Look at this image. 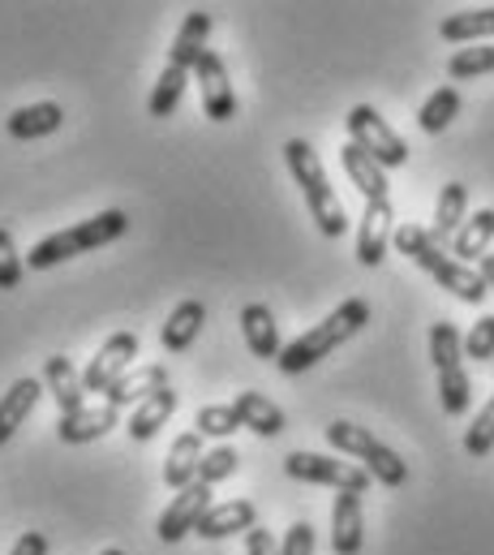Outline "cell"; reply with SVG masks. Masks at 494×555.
<instances>
[{"label":"cell","instance_id":"1","mask_svg":"<svg viewBox=\"0 0 494 555\" xmlns=\"http://www.w3.org/2000/svg\"><path fill=\"white\" fill-rule=\"evenodd\" d=\"M391 242H395V250H400L408 263H417L426 276L439 280V288H447L452 297H460V301H469V306H482V301H486L491 284L482 280V272H473V268H465L460 259H452L447 246H443L430 229H421V224H400Z\"/></svg>","mask_w":494,"mask_h":555},{"label":"cell","instance_id":"43","mask_svg":"<svg viewBox=\"0 0 494 555\" xmlns=\"http://www.w3.org/2000/svg\"><path fill=\"white\" fill-rule=\"evenodd\" d=\"M100 555H125V552H117V547H108V552H100Z\"/></svg>","mask_w":494,"mask_h":555},{"label":"cell","instance_id":"36","mask_svg":"<svg viewBox=\"0 0 494 555\" xmlns=\"http://www.w3.org/2000/svg\"><path fill=\"white\" fill-rule=\"evenodd\" d=\"M465 452L469 456H491L494 452V397L482 405V414L473 417V426L465 430Z\"/></svg>","mask_w":494,"mask_h":555},{"label":"cell","instance_id":"14","mask_svg":"<svg viewBox=\"0 0 494 555\" xmlns=\"http://www.w3.org/2000/svg\"><path fill=\"white\" fill-rule=\"evenodd\" d=\"M168 388V371L159 366V362H151V366H133L129 375H121L108 392H104V401L108 405H142V401H151L155 392H164Z\"/></svg>","mask_w":494,"mask_h":555},{"label":"cell","instance_id":"20","mask_svg":"<svg viewBox=\"0 0 494 555\" xmlns=\"http://www.w3.org/2000/svg\"><path fill=\"white\" fill-rule=\"evenodd\" d=\"M203 323H207V306L190 297V301H181V306L168 314V323H164V332H159V345H164L168 353H185V349L198 340Z\"/></svg>","mask_w":494,"mask_h":555},{"label":"cell","instance_id":"9","mask_svg":"<svg viewBox=\"0 0 494 555\" xmlns=\"http://www.w3.org/2000/svg\"><path fill=\"white\" fill-rule=\"evenodd\" d=\"M133 358H138V336L133 332H113L104 340V349L91 358V366L82 371V388L87 392H108L121 375H129Z\"/></svg>","mask_w":494,"mask_h":555},{"label":"cell","instance_id":"8","mask_svg":"<svg viewBox=\"0 0 494 555\" xmlns=\"http://www.w3.org/2000/svg\"><path fill=\"white\" fill-rule=\"evenodd\" d=\"M207 508H211V487H207V482H190L185 491H177L172 504L164 508L159 526H155L159 543H181L185 534H194L198 521L207 517Z\"/></svg>","mask_w":494,"mask_h":555},{"label":"cell","instance_id":"13","mask_svg":"<svg viewBox=\"0 0 494 555\" xmlns=\"http://www.w3.org/2000/svg\"><path fill=\"white\" fill-rule=\"evenodd\" d=\"M207 35H211V13H207V9H190L185 22H181V30H177V39H172L168 65H177V69H198V61L211 52V48H207Z\"/></svg>","mask_w":494,"mask_h":555},{"label":"cell","instance_id":"28","mask_svg":"<svg viewBox=\"0 0 494 555\" xmlns=\"http://www.w3.org/2000/svg\"><path fill=\"white\" fill-rule=\"evenodd\" d=\"M233 410L242 414V426L258 430V435H266V439L284 430V410H280L275 401H266L262 392H242V397L233 401Z\"/></svg>","mask_w":494,"mask_h":555},{"label":"cell","instance_id":"31","mask_svg":"<svg viewBox=\"0 0 494 555\" xmlns=\"http://www.w3.org/2000/svg\"><path fill=\"white\" fill-rule=\"evenodd\" d=\"M185 82H190V69H177V65H168L164 74H159V82H155V91H151V117H172L177 113V104H181V95H185Z\"/></svg>","mask_w":494,"mask_h":555},{"label":"cell","instance_id":"25","mask_svg":"<svg viewBox=\"0 0 494 555\" xmlns=\"http://www.w3.org/2000/svg\"><path fill=\"white\" fill-rule=\"evenodd\" d=\"M39 392H43V384L39 379H17L9 392H4V401H0V443H9L13 435H17V426L30 417L35 410V401H39Z\"/></svg>","mask_w":494,"mask_h":555},{"label":"cell","instance_id":"37","mask_svg":"<svg viewBox=\"0 0 494 555\" xmlns=\"http://www.w3.org/2000/svg\"><path fill=\"white\" fill-rule=\"evenodd\" d=\"M465 358H473V362H491L494 358V314H482L473 323V332L465 336Z\"/></svg>","mask_w":494,"mask_h":555},{"label":"cell","instance_id":"15","mask_svg":"<svg viewBox=\"0 0 494 555\" xmlns=\"http://www.w3.org/2000/svg\"><path fill=\"white\" fill-rule=\"evenodd\" d=\"M203 456H207V452H203V435H198V430L177 435L172 448H168V461H164V482H168L172 491H185L190 482H198Z\"/></svg>","mask_w":494,"mask_h":555},{"label":"cell","instance_id":"2","mask_svg":"<svg viewBox=\"0 0 494 555\" xmlns=\"http://www.w3.org/2000/svg\"><path fill=\"white\" fill-rule=\"evenodd\" d=\"M366 323H370V301H366V297H349V301L336 306L323 323H314V327L301 332L292 345H284V353H280L275 366H280L284 375H301V371L318 366L332 349H340L349 336H358Z\"/></svg>","mask_w":494,"mask_h":555},{"label":"cell","instance_id":"22","mask_svg":"<svg viewBox=\"0 0 494 555\" xmlns=\"http://www.w3.org/2000/svg\"><path fill=\"white\" fill-rule=\"evenodd\" d=\"M494 242V207H482L473 220H465L460 224V233L452 237V259H460L465 268L469 263H482L486 259V250H491Z\"/></svg>","mask_w":494,"mask_h":555},{"label":"cell","instance_id":"23","mask_svg":"<svg viewBox=\"0 0 494 555\" xmlns=\"http://www.w3.org/2000/svg\"><path fill=\"white\" fill-rule=\"evenodd\" d=\"M439 35H443L447 43H482V39H494V4L447 13V17L439 22Z\"/></svg>","mask_w":494,"mask_h":555},{"label":"cell","instance_id":"29","mask_svg":"<svg viewBox=\"0 0 494 555\" xmlns=\"http://www.w3.org/2000/svg\"><path fill=\"white\" fill-rule=\"evenodd\" d=\"M456 113H460V91H456V87H439V91L421 104L417 126H421L426 134H443V130L456 121Z\"/></svg>","mask_w":494,"mask_h":555},{"label":"cell","instance_id":"39","mask_svg":"<svg viewBox=\"0 0 494 555\" xmlns=\"http://www.w3.org/2000/svg\"><path fill=\"white\" fill-rule=\"evenodd\" d=\"M280 555H314V530H310V521L288 526V534L280 543Z\"/></svg>","mask_w":494,"mask_h":555},{"label":"cell","instance_id":"41","mask_svg":"<svg viewBox=\"0 0 494 555\" xmlns=\"http://www.w3.org/2000/svg\"><path fill=\"white\" fill-rule=\"evenodd\" d=\"M13 555H48V539H43L39 530H26V534L17 539V547H13Z\"/></svg>","mask_w":494,"mask_h":555},{"label":"cell","instance_id":"3","mask_svg":"<svg viewBox=\"0 0 494 555\" xmlns=\"http://www.w3.org/2000/svg\"><path fill=\"white\" fill-rule=\"evenodd\" d=\"M284 159H288L292 181H297L301 194H306V207H310V220L318 224V233H323V237H340V233L349 229L344 203L336 198V190H332V181H327L323 159L314 155V146L306 139H288L284 142Z\"/></svg>","mask_w":494,"mask_h":555},{"label":"cell","instance_id":"7","mask_svg":"<svg viewBox=\"0 0 494 555\" xmlns=\"http://www.w3.org/2000/svg\"><path fill=\"white\" fill-rule=\"evenodd\" d=\"M344 126H349V142H358L374 164H382V168H404V164H408V142L400 139V134L374 113L370 104H358V108L344 117Z\"/></svg>","mask_w":494,"mask_h":555},{"label":"cell","instance_id":"27","mask_svg":"<svg viewBox=\"0 0 494 555\" xmlns=\"http://www.w3.org/2000/svg\"><path fill=\"white\" fill-rule=\"evenodd\" d=\"M465 207H469V190L460 185V181H447L443 190H439V207H434V237L447 246L456 233H460V224H465Z\"/></svg>","mask_w":494,"mask_h":555},{"label":"cell","instance_id":"10","mask_svg":"<svg viewBox=\"0 0 494 555\" xmlns=\"http://www.w3.org/2000/svg\"><path fill=\"white\" fill-rule=\"evenodd\" d=\"M194 78H198V91H203V113L211 121H233L237 117V95H233V82H229V65L216 52H207L198 61Z\"/></svg>","mask_w":494,"mask_h":555},{"label":"cell","instance_id":"21","mask_svg":"<svg viewBox=\"0 0 494 555\" xmlns=\"http://www.w3.org/2000/svg\"><path fill=\"white\" fill-rule=\"evenodd\" d=\"M340 164H344V172H349V181L366 194V203H378V198H387V168L382 164H374L370 155L358 146V142H344L340 146Z\"/></svg>","mask_w":494,"mask_h":555},{"label":"cell","instance_id":"16","mask_svg":"<svg viewBox=\"0 0 494 555\" xmlns=\"http://www.w3.org/2000/svg\"><path fill=\"white\" fill-rule=\"evenodd\" d=\"M117 422H121V410L108 405V401H104V405H82L78 414L56 422V435H61V443H91V439L108 435Z\"/></svg>","mask_w":494,"mask_h":555},{"label":"cell","instance_id":"11","mask_svg":"<svg viewBox=\"0 0 494 555\" xmlns=\"http://www.w3.org/2000/svg\"><path fill=\"white\" fill-rule=\"evenodd\" d=\"M395 237V211H391V198H378L366 203V216H362V229H358V259L366 268H378L387 259V246Z\"/></svg>","mask_w":494,"mask_h":555},{"label":"cell","instance_id":"24","mask_svg":"<svg viewBox=\"0 0 494 555\" xmlns=\"http://www.w3.org/2000/svg\"><path fill=\"white\" fill-rule=\"evenodd\" d=\"M61 121H65L61 104H26V108H17V113L9 117V139H17V142L48 139V134L61 130Z\"/></svg>","mask_w":494,"mask_h":555},{"label":"cell","instance_id":"30","mask_svg":"<svg viewBox=\"0 0 494 555\" xmlns=\"http://www.w3.org/2000/svg\"><path fill=\"white\" fill-rule=\"evenodd\" d=\"M460 358H465V336L456 332V323H434L430 327V362H434V371L443 375V371H456L460 366Z\"/></svg>","mask_w":494,"mask_h":555},{"label":"cell","instance_id":"33","mask_svg":"<svg viewBox=\"0 0 494 555\" xmlns=\"http://www.w3.org/2000/svg\"><path fill=\"white\" fill-rule=\"evenodd\" d=\"M491 69H494V43L460 48V52H452V61H447V74H452L456 82H465V78H482V74H491Z\"/></svg>","mask_w":494,"mask_h":555},{"label":"cell","instance_id":"17","mask_svg":"<svg viewBox=\"0 0 494 555\" xmlns=\"http://www.w3.org/2000/svg\"><path fill=\"white\" fill-rule=\"evenodd\" d=\"M242 336H246L249 353L262 358V362H280L284 345H280V327H275V314L262 306V301H249L242 310Z\"/></svg>","mask_w":494,"mask_h":555},{"label":"cell","instance_id":"5","mask_svg":"<svg viewBox=\"0 0 494 555\" xmlns=\"http://www.w3.org/2000/svg\"><path fill=\"white\" fill-rule=\"evenodd\" d=\"M327 443H332L336 452H344V456H358L362 469L370 474L374 482H382V487H404V482H408V465H404L387 443H378L366 426L332 422V426H327Z\"/></svg>","mask_w":494,"mask_h":555},{"label":"cell","instance_id":"6","mask_svg":"<svg viewBox=\"0 0 494 555\" xmlns=\"http://www.w3.org/2000/svg\"><path fill=\"white\" fill-rule=\"evenodd\" d=\"M284 474L297 482H314V487H336V491H353L366 495L370 491V474L353 461L340 456H323V452H288L284 456Z\"/></svg>","mask_w":494,"mask_h":555},{"label":"cell","instance_id":"4","mask_svg":"<svg viewBox=\"0 0 494 555\" xmlns=\"http://www.w3.org/2000/svg\"><path fill=\"white\" fill-rule=\"evenodd\" d=\"M125 229H129V216L125 211H100V216H91V220H82V224H74V229H61V233H52V237H43L30 255H26V268H35V272H48V268H56V263H65V259H74V255H87V250H95V246H108V242H117L125 237Z\"/></svg>","mask_w":494,"mask_h":555},{"label":"cell","instance_id":"34","mask_svg":"<svg viewBox=\"0 0 494 555\" xmlns=\"http://www.w3.org/2000/svg\"><path fill=\"white\" fill-rule=\"evenodd\" d=\"M194 430L211 435V439H229L233 430H242V414L233 405H203L198 417H194Z\"/></svg>","mask_w":494,"mask_h":555},{"label":"cell","instance_id":"12","mask_svg":"<svg viewBox=\"0 0 494 555\" xmlns=\"http://www.w3.org/2000/svg\"><path fill=\"white\" fill-rule=\"evenodd\" d=\"M253 526H258V508L249 500H229V504H211L194 534L220 543V539H233V534H249Z\"/></svg>","mask_w":494,"mask_h":555},{"label":"cell","instance_id":"35","mask_svg":"<svg viewBox=\"0 0 494 555\" xmlns=\"http://www.w3.org/2000/svg\"><path fill=\"white\" fill-rule=\"evenodd\" d=\"M237 465H242V456H237V448H211L207 456H203V465H198V482H207V487H216V482H224V478H233L237 474Z\"/></svg>","mask_w":494,"mask_h":555},{"label":"cell","instance_id":"18","mask_svg":"<svg viewBox=\"0 0 494 555\" xmlns=\"http://www.w3.org/2000/svg\"><path fill=\"white\" fill-rule=\"evenodd\" d=\"M362 495L340 491L332 504V552L336 555H358L362 552Z\"/></svg>","mask_w":494,"mask_h":555},{"label":"cell","instance_id":"26","mask_svg":"<svg viewBox=\"0 0 494 555\" xmlns=\"http://www.w3.org/2000/svg\"><path fill=\"white\" fill-rule=\"evenodd\" d=\"M172 414H177V392H172V388L155 392L151 401H142V405L129 414V439H138V443L155 439V435H159V426H164Z\"/></svg>","mask_w":494,"mask_h":555},{"label":"cell","instance_id":"19","mask_svg":"<svg viewBox=\"0 0 494 555\" xmlns=\"http://www.w3.org/2000/svg\"><path fill=\"white\" fill-rule=\"evenodd\" d=\"M43 384H48V392H52V401H56V410L61 417L78 414L82 410V397H87V388H82V375L74 371V362L69 358H48V366H43Z\"/></svg>","mask_w":494,"mask_h":555},{"label":"cell","instance_id":"32","mask_svg":"<svg viewBox=\"0 0 494 555\" xmlns=\"http://www.w3.org/2000/svg\"><path fill=\"white\" fill-rule=\"evenodd\" d=\"M469 401H473V384H469L465 366L443 371V375H439V405H443V414L447 417L469 414Z\"/></svg>","mask_w":494,"mask_h":555},{"label":"cell","instance_id":"40","mask_svg":"<svg viewBox=\"0 0 494 555\" xmlns=\"http://www.w3.org/2000/svg\"><path fill=\"white\" fill-rule=\"evenodd\" d=\"M246 555H280L275 534H271V530H262V526H253V530L246 534Z\"/></svg>","mask_w":494,"mask_h":555},{"label":"cell","instance_id":"42","mask_svg":"<svg viewBox=\"0 0 494 555\" xmlns=\"http://www.w3.org/2000/svg\"><path fill=\"white\" fill-rule=\"evenodd\" d=\"M482 280L494 288V255H486V259H482Z\"/></svg>","mask_w":494,"mask_h":555},{"label":"cell","instance_id":"38","mask_svg":"<svg viewBox=\"0 0 494 555\" xmlns=\"http://www.w3.org/2000/svg\"><path fill=\"white\" fill-rule=\"evenodd\" d=\"M17 284H22V259L9 229H0V288H17Z\"/></svg>","mask_w":494,"mask_h":555}]
</instances>
